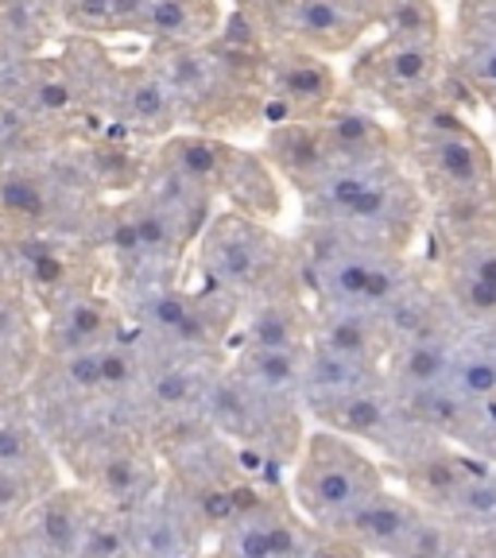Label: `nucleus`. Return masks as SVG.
<instances>
[{
	"mask_svg": "<svg viewBox=\"0 0 496 558\" xmlns=\"http://www.w3.org/2000/svg\"><path fill=\"white\" fill-rule=\"evenodd\" d=\"M384 488V470L365 450L349 442L338 430H306L303 450L295 458L291 497L295 508L311 520V527L330 532L358 505L376 497Z\"/></svg>",
	"mask_w": 496,
	"mask_h": 558,
	"instance_id": "1",
	"label": "nucleus"
},
{
	"mask_svg": "<svg viewBox=\"0 0 496 558\" xmlns=\"http://www.w3.org/2000/svg\"><path fill=\"white\" fill-rule=\"evenodd\" d=\"M209 291L226 299H261L283 288V241L253 214H214L198 236Z\"/></svg>",
	"mask_w": 496,
	"mask_h": 558,
	"instance_id": "2",
	"label": "nucleus"
},
{
	"mask_svg": "<svg viewBox=\"0 0 496 558\" xmlns=\"http://www.w3.org/2000/svg\"><path fill=\"white\" fill-rule=\"evenodd\" d=\"M101 105L113 113V124L124 129V136H171L174 124L183 121L179 97L167 86L156 62H140V66L113 70L109 89Z\"/></svg>",
	"mask_w": 496,
	"mask_h": 558,
	"instance_id": "3",
	"label": "nucleus"
},
{
	"mask_svg": "<svg viewBox=\"0 0 496 558\" xmlns=\"http://www.w3.org/2000/svg\"><path fill=\"white\" fill-rule=\"evenodd\" d=\"M129 333V311L101 288H86L44 311V353H78V349H101Z\"/></svg>",
	"mask_w": 496,
	"mask_h": 558,
	"instance_id": "4",
	"label": "nucleus"
},
{
	"mask_svg": "<svg viewBox=\"0 0 496 558\" xmlns=\"http://www.w3.org/2000/svg\"><path fill=\"white\" fill-rule=\"evenodd\" d=\"M403 493L415 500L419 508L438 515H450L462 500L470 477L488 462H477L473 453L458 450V446L443 442V438H423L411 453H403L400 462Z\"/></svg>",
	"mask_w": 496,
	"mask_h": 558,
	"instance_id": "5",
	"label": "nucleus"
},
{
	"mask_svg": "<svg viewBox=\"0 0 496 558\" xmlns=\"http://www.w3.org/2000/svg\"><path fill=\"white\" fill-rule=\"evenodd\" d=\"M419 520H423V508L408 493L400 497V493L380 488L376 497H368L365 505L353 508L346 520L334 523L330 532L373 558H396L403 543H408V535L419 527Z\"/></svg>",
	"mask_w": 496,
	"mask_h": 558,
	"instance_id": "6",
	"label": "nucleus"
},
{
	"mask_svg": "<svg viewBox=\"0 0 496 558\" xmlns=\"http://www.w3.org/2000/svg\"><path fill=\"white\" fill-rule=\"evenodd\" d=\"M431 179H438L443 194H477L493 191V163L488 151L470 129L462 124H435L431 121L427 144H423Z\"/></svg>",
	"mask_w": 496,
	"mask_h": 558,
	"instance_id": "7",
	"label": "nucleus"
},
{
	"mask_svg": "<svg viewBox=\"0 0 496 558\" xmlns=\"http://www.w3.org/2000/svg\"><path fill=\"white\" fill-rule=\"evenodd\" d=\"M159 163L171 167L174 174H183L186 183L202 186L206 194L233 191L237 174L244 167V156L233 151L229 144L214 136H198V132H171L164 136V148H159Z\"/></svg>",
	"mask_w": 496,
	"mask_h": 558,
	"instance_id": "8",
	"label": "nucleus"
},
{
	"mask_svg": "<svg viewBox=\"0 0 496 558\" xmlns=\"http://www.w3.org/2000/svg\"><path fill=\"white\" fill-rule=\"evenodd\" d=\"M268 94L288 105L291 113H323L326 105H334L338 82L323 54L306 47H288L268 62Z\"/></svg>",
	"mask_w": 496,
	"mask_h": 558,
	"instance_id": "9",
	"label": "nucleus"
},
{
	"mask_svg": "<svg viewBox=\"0 0 496 558\" xmlns=\"http://www.w3.org/2000/svg\"><path fill=\"white\" fill-rule=\"evenodd\" d=\"M314 341V311L288 288H276L261 299H249L244 341L249 349H303Z\"/></svg>",
	"mask_w": 496,
	"mask_h": 558,
	"instance_id": "10",
	"label": "nucleus"
},
{
	"mask_svg": "<svg viewBox=\"0 0 496 558\" xmlns=\"http://www.w3.org/2000/svg\"><path fill=\"white\" fill-rule=\"evenodd\" d=\"M314 345L380 368L388 361V353H392V341L384 333L380 314L361 311V306H318L314 311Z\"/></svg>",
	"mask_w": 496,
	"mask_h": 558,
	"instance_id": "11",
	"label": "nucleus"
},
{
	"mask_svg": "<svg viewBox=\"0 0 496 558\" xmlns=\"http://www.w3.org/2000/svg\"><path fill=\"white\" fill-rule=\"evenodd\" d=\"M283 24L295 35V44L314 54L349 51L365 32V20L341 4V0H291Z\"/></svg>",
	"mask_w": 496,
	"mask_h": 558,
	"instance_id": "12",
	"label": "nucleus"
},
{
	"mask_svg": "<svg viewBox=\"0 0 496 558\" xmlns=\"http://www.w3.org/2000/svg\"><path fill=\"white\" fill-rule=\"evenodd\" d=\"M453 353H458V333H427L392 345L388 353V384L396 396L427 392L450 380Z\"/></svg>",
	"mask_w": 496,
	"mask_h": 558,
	"instance_id": "13",
	"label": "nucleus"
},
{
	"mask_svg": "<svg viewBox=\"0 0 496 558\" xmlns=\"http://www.w3.org/2000/svg\"><path fill=\"white\" fill-rule=\"evenodd\" d=\"M136 35H148L156 47H198L218 35L214 0H144Z\"/></svg>",
	"mask_w": 496,
	"mask_h": 558,
	"instance_id": "14",
	"label": "nucleus"
},
{
	"mask_svg": "<svg viewBox=\"0 0 496 558\" xmlns=\"http://www.w3.org/2000/svg\"><path fill=\"white\" fill-rule=\"evenodd\" d=\"M306 353H311V345H303V349H249V345H241L233 368L249 388H256V392L276 396V400L303 403Z\"/></svg>",
	"mask_w": 496,
	"mask_h": 558,
	"instance_id": "15",
	"label": "nucleus"
},
{
	"mask_svg": "<svg viewBox=\"0 0 496 558\" xmlns=\"http://www.w3.org/2000/svg\"><path fill=\"white\" fill-rule=\"evenodd\" d=\"M0 470H59V453L24 396L0 408Z\"/></svg>",
	"mask_w": 496,
	"mask_h": 558,
	"instance_id": "16",
	"label": "nucleus"
},
{
	"mask_svg": "<svg viewBox=\"0 0 496 558\" xmlns=\"http://www.w3.org/2000/svg\"><path fill=\"white\" fill-rule=\"evenodd\" d=\"M388 380L380 365H368V361H353L341 357V353H330V349L314 345L306 353V384H303V403L314 408V403L326 400H341L349 392H361V388H373V384Z\"/></svg>",
	"mask_w": 496,
	"mask_h": 558,
	"instance_id": "17",
	"label": "nucleus"
},
{
	"mask_svg": "<svg viewBox=\"0 0 496 558\" xmlns=\"http://www.w3.org/2000/svg\"><path fill=\"white\" fill-rule=\"evenodd\" d=\"M268 151H271V159H276L279 171L288 174V179H295L303 191L334 163L323 124H306V121L276 124L268 136Z\"/></svg>",
	"mask_w": 496,
	"mask_h": 558,
	"instance_id": "18",
	"label": "nucleus"
},
{
	"mask_svg": "<svg viewBox=\"0 0 496 558\" xmlns=\"http://www.w3.org/2000/svg\"><path fill=\"white\" fill-rule=\"evenodd\" d=\"M365 70L388 89H423L438 74V44L388 35L365 59Z\"/></svg>",
	"mask_w": 496,
	"mask_h": 558,
	"instance_id": "19",
	"label": "nucleus"
},
{
	"mask_svg": "<svg viewBox=\"0 0 496 558\" xmlns=\"http://www.w3.org/2000/svg\"><path fill=\"white\" fill-rule=\"evenodd\" d=\"M144 0H55V16L66 35H136Z\"/></svg>",
	"mask_w": 496,
	"mask_h": 558,
	"instance_id": "20",
	"label": "nucleus"
},
{
	"mask_svg": "<svg viewBox=\"0 0 496 558\" xmlns=\"http://www.w3.org/2000/svg\"><path fill=\"white\" fill-rule=\"evenodd\" d=\"M323 132L334 159H384V148H388L384 129L361 109H338L323 121Z\"/></svg>",
	"mask_w": 496,
	"mask_h": 558,
	"instance_id": "21",
	"label": "nucleus"
},
{
	"mask_svg": "<svg viewBox=\"0 0 496 558\" xmlns=\"http://www.w3.org/2000/svg\"><path fill=\"white\" fill-rule=\"evenodd\" d=\"M453 392H462L465 400L496 408V357L488 353L481 341H458V353H453L450 380H446Z\"/></svg>",
	"mask_w": 496,
	"mask_h": 558,
	"instance_id": "22",
	"label": "nucleus"
},
{
	"mask_svg": "<svg viewBox=\"0 0 496 558\" xmlns=\"http://www.w3.org/2000/svg\"><path fill=\"white\" fill-rule=\"evenodd\" d=\"M465 550V527L453 523L450 515H438L423 508V520L408 535L396 558H462Z\"/></svg>",
	"mask_w": 496,
	"mask_h": 558,
	"instance_id": "23",
	"label": "nucleus"
},
{
	"mask_svg": "<svg viewBox=\"0 0 496 558\" xmlns=\"http://www.w3.org/2000/svg\"><path fill=\"white\" fill-rule=\"evenodd\" d=\"M453 523H462L465 532H477V527H496V470L493 465H481L477 473L465 485L462 500L450 512Z\"/></svg>",
	"mask_w": 496,
	"mask_h": 558,
	"instance_id": "24",
	"label": "nucleus"
},
{
	"mask_svg": "<svg viewBox=\"0 0 496 558\" xmlns=\"http://www.w3.org/2000/svg\"><path fill=\"white\" fill-rule=\"evenodd\" d=\"M380 24L388 27L392 39L438 44V16L427 0H388V9L380 12Z\"/></svg>",
	"mask_w": 496,
	"mask_h": 558,
	"instance_id": "25",
	"label": "nucleus"
},
{
	"mask_svg": "<svg viewBox=\"0 0 496 558\" xmlns=\"http://www.w3.org/2000/svg\"><path fill=\"white\" fill-rule=\"evenodd\" d=\"M465 74H470L481 94L496 97V24H485L477 39L470 44V51H465Z\"/></svg>",
	"mask_w": 496,
	"mask_h": 558,
	"instance_id": "26",
	"label": "nucleus"
},
{
	"mask_svg": "<svg viewBox=\"0 0 496 558\" xmlns=\"http://www.w3.org/2000/svg\"><path fill=\"white\" fill-rule=\"evenodd\" d=\"M462 558H496V527H477V532H465Z\"/></svg>",
	"mask_w": 496,
	"mask_h": 558,
	"instance_id": "27",
	"label": "nucleus"
},
{
	"mask_svg": "<svg viewBox=\"0 0 496 558\" xmlns=\"http://www.w3.org/2000/svg\"><path fill=\"white\" fill-rule=\"evenodd\" d=\"M353 16H361L368 24V20H380V12L388 9V0H341Z\"/></svg>",
	"mask_w": 496,
	"mask_h": 558,
	"instance_id": "28",
	"label": "nucleus"
},
{
	"mask_svg": "<svg viewBox=\"0 0 496 558\" xmlns=\"http://www.w3.org/2000/svg\"><path fill=\"white\" fill-rule=\"evenodd\" d=\"M20 396H24V384L12 380V376L4 373V368H0V408H9V403L20 400Z\"/></svg>",
	"mask_w": 496,
	"mask_h": 558,
	"instance_id": "29",
	"label": "nucleus"
},
{
	"mask_svg": "<svg viewBox=\"0 0 496 558\" xmlns=\"http://www.w3.org/2000/svg\"><path fill=\"white\" fill-rule=\"evenodd\" d=\"M477 341L496 357V323H493V326H481V338H477Z\"/></svg>",
	"mask_w": 496,
	"mask_h": 558,
	"instance_id": "30",
	"label": "nucleus"
},
{
	"mask_svg": "<svg viewBox=\"0 0 496 558\" xmlns=\"http://www.w3.org/2000/svg\"><path fill=\"white\" fill-rule=\"evenodd\" d=\"M198 558H202V555H198ZM209 558H221V555H209Z\"/></svg>",
	"mask_w": 496,
	"mask_h": 558,
	"instance_id": "31",
	"label": "nucleus"
},
{
	"mask_svg": "<svg viewBox=\"0 0 496 558\" xmlns=\"http://www.w3.org/2000/svg\"><path fill=\"white\" fill-rule=\"evenodd\" d=\"M493 109H496V97H493Z\"/></svg>",
	"mask_w": 496,
	"mask_h": 558,
	"instance_id": "32",
	"label": "nucleus"
}]
</instances>
